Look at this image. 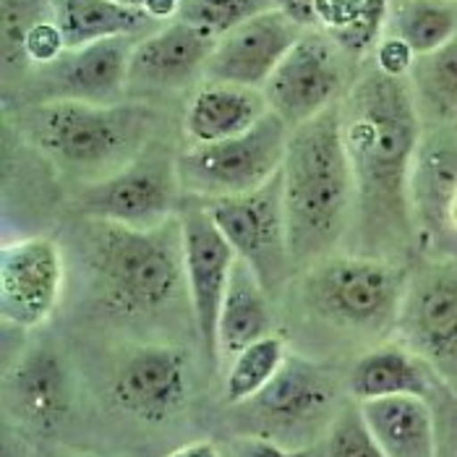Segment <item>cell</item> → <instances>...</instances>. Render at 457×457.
<instances>
[{
    "label": "cell",
    "instance_id": "6da1fadb",
    "mask_svg": "<svg viewBox=\"0 0 457 457\" xmlns=\"http://www.w3.org/2000/svg\"><path fill=\"white\" fill-rule=\"evenodd\" d=\"M340 112L355 178V253L400 262L416 241L411 178L423 118L413 87L408 79L366 71Z\"/></svg>",
    "mask_w": 457,
    "mask_h": 457
},
{
    "label": "cell",
    "instance_id": "7a4b0ae2",
    "mask_svg": "<svg viewBox=\"0 0 457 457\" xmlns=\"http://www.w3.org/2000/svg\"><path fill=\"white\" fill-rule=\"evenodd\" d=\"M280 176L293 264L295 272H306L343 244L355 212L340 105L290 131Z\"/></svg>",
    "mask_w": 457,
    "mask_h": 457
},
{
    "label": "cell",
    "instance_id": "3957f363",
    "mask_svg": "<svg viewBox=\"0 0 457 457\" xmlns=\"http://www.w3.org/2000/svg\"><path fill=\"white\" fill-rule=\"evenodd\" d=\"M87 264L105 303L123 317H152L186 290L180 217L154 228L92 220Z\"/></svg>",
    "mask_w": 457,
    "mask_h": 457
},
{
    "label": "cell",
    "instance_id": "277c9868",
    "mask_svg": "<svg viewBox=\"0 0 457 457\" xmlns=\"http://www.w3.org/2000/svg\"><path fill=\"white\" fill-rule=\"evenodd\" d=\"M37 149L73 173H115L144 152L160 129V112L146 103H37L24 115Z\"/></svg>",
    "mask_w": 457,
    "mask_h": 457
},
{
    "label": "cell",
    "instance_id": "5b68a950",
    "mask_svg": "<svg viewBox=\"0 0 457 457\" xmlns=\"http://www.w3.org/2000/svg\"><path fill=\"white\" fill-rule=\"evenodd\" d=\"M411 270L403 262L345 253L306 270L303 295L319 317L369 335L397 327Z\"/></svg>",
    "mask_w": 457,
    "mask_h": 457
},
{
    "label": "cell",
    "instance_id": "8992f818",
    "mask_svg": "<svg viewBox=\"0 0 457 457\" xmlns=\"http://www.w3.org/2000/svg\"><path fill=\"white\" fill-rule=\"evenodd\" d=\"M290 131L280 115L270 110L241 137L186 146L176 157L183 196L220 199L262 188L282 170Z\"/></svg>",
    "mask_w": 457,
    "mask_h": 457
},
{
    "label": "cell",
    "instance_id": "52a82bcc",
    "mask_svg": "<svg viewBox=\"0 0 457 457\" xmlns=\"http://www.w3.org/2000/svg\"><path fill=\"white\" fill-rule=\"evenodd\" d=\"M176 157L168 146L152 141L120 170L87 183L76 196V207L100 222L129 228L162 225L183 204Z\"/></svg>",
    "mask_w": 457,
    "mask_h": 457
},
{
    "label": "cell",
    "instance_id": "ba28073f",
    "mask_svg": "<svg viewBox=\"0 0 457 457\" xmlns=\"http://www.w3.org/2000/svg\"><path fill=\"white\" fill-rule=\"evenodd\" d=\"M233 246L236 256L246 262L267 293L282 290L295 275L287 217L282 202V176L267 180L262 188L241 196L199 199Z\"/></svg>",
    "mask_w": 457,
    "mask_h": 457
},
{
    "label": "cell",
    "instance_id": "9c48e42d",
    "mask_svg": "<svg viewBox=\"0 0 457 457\" xmlns=\"http://www.w3.org/2000/svg\"><path fill=\"white\" fill-rule=\"evenodd\" d=\"M400 343L457 395V262L434 259L411 270L397 314Z\"/></svg>",
    "mask_w": 457,
    "mask_h": 457
},
{
    "label": "cell",
    "instance_id": "30bf717a",
    "mask_svg": "<svg viewBox=\"0 0 457 457\" xmlns=\"http://www.w3.org/2000/svg\"><path fill=\"white\" fill-rule=\"evenodd\" d=\"M351 58L321 29H306L264 84L272 112L295 129L337 105L345 89V63Z\"/></svg>",
    "mask_w": 457,
    "mask_h": 457
},
{
    "label": "cell",
    "instance_id": "8fae6325",
    "mask_svg": "<svg viewBox=\"0 0 457 457\" xmlns=\"http://www.w3.org/2000/svg\"><path fill=\"white\" fill-rule=\"evenodd\" d=\"M180 230H183V259H186V293L191 301L194 324L202 348L212 363H217V324L222 298L236 267V251L212 220V214L199 199L183 196L180 204Z\"/></svg>",
    "mask_w": 457,
    "mask_h": 457
},
{
    "label": "cell",
    "instance_id": "7c38bea8",
    "mask_svg": "<svg viewBox=\"0 0 457 457\" xmlns=\"http://www.w3.org/2000/svg\"><path fill=\"white\" fill-rule=\"evenodd\" d=\"M63 290V253L50 238L32 236L0 251V317L19 329H35L55 312Z\"/></svg>",
    "mask_w": 457,
    "mask_h": 457
},
{
    "label": "cell",
    "instance_id": "4fadbf2b",
    "mask_svg": "<svg viewBox=\"0 0 457 457\" xmlns=\"http://www.w3.org/2000/svg\"><path fill=\"white\" fill-rule=\"evenodd\" d=\"M139 39L141 37H115L66 50L55 63L37 69V103H118V97L129 89V61Z\"/></svg>",
    "mask_w": 457,
    "mask_h": 457
},
{
    "label": "cell",
    "instance_id": "5bb4252c",
    "mask_svg": "<svg viewBox=\"0 0 457 457\" xmlns=\"http://www.w3.org/2000/svg\"><path fill=\"white\" fill-rule=\"evenodd\" d=\"M188 355L176 345H141L112 379V403L144 423H162L180 413L188 400Z\"/></svg>",
    "mask_w": 457,
    "mask_h": 457
},
{
    "label": "cell",
    "instance_id": "9a60e30c",
    "mask_svg": "<svg viewBox=\"0 0 457 457\" xmlns=\"http://www.w3.org/2000/svg\"><path fill=\"white\" fill-rule=\"evenodd\" d=\"M303 32L306 29L293 24L278 8L262 11L217 39L204 76L207 81L264 89L270 76Z\"/></svg>",
    "mask_w": 457,
    "mask_h": 457
},
{
    "label": "cell",
    "instance_id": "2e32d148",
    "mask_svg": "<svg viewBox=\"0 0 457 457\" xmlns=\"http://www.w3.org/2000/svg\"><path fill=\"white\" fill-rule=\"evenodd\" d=\"M217 39L173 19L141 37L129 61V89L176 92L204 76Z\"/></svg>",
    "mask_w": 457,
    "mask_h": 457
},
{
    "label": "cell",
    "instance_id": "e0dca14e",
    "mask_svg": "<svg viewBox=\"0 0 457 457\" xmlns=\"http://www.w3.org/2000/svg\"><path fill=\"white\" fill-rule=\"evenodd\" d=\"M457 194V129L434 126L423 131L411 178V204L416 238L442 241L455 236L450 210Z\"/></svg>",
    "mask_w": 457,
    "mask_h": 457
},
{
    "label": "cell",
    "instance_id": "ac0fdd59",
    "mask_svg": "<svg viewBox=\"0 0 457 457\" xmlns=\"http://www.w3.org/2000/svg\"><path fill=\"white\" fill-rule=\"evenodd\" d=\"M332 397L335 389L321 369L303 358L287 355L278 377L244 405L253 411L264 428L290 434L321 421L332 408Z\"/></svg>",
    "mask_w": 457,
    "mask_h": 457
},
{
    "label": "cell",
    "instance_id": "d6986e66",
    "mask_svg": "<svg viewBox=\"0 0 457 457\" xmlns=\"http://www.w3.org/2000/svg\"><path fill=\"white\" fill-rule=\"evenodd\" d=\"M270 112L262 89L207 81L186 107L183 131L191 144L233 139L253 129Z\"/></svg>",
    "mask_w": 457,
    "mask_h": 457
},
{
    "label": "cell",
    "instance_id": "ffe728a7",
    "mask_svg": "<svg viewBox=\"0 0 457 457\" xmlns=\"http://www.w3.org/2000/svg\"><path fill=\"white\" fill-rule=\"evenodd\" d=\"M361 413L387 457H436V416L426 397L392 395L358 403Z\"/></svg>",
    "mask_w": 457,
    "mask_h": 457
},
{
    "label": "cell",
    "instance_id": "44dd1931",
    "mask_svg": "<svg viewBox=\"0 0 457 457\" xmlns=\"http://www.w3.org/2000/svg\"><path fill=\"white\" fill-rule=\"evenodd\" d=\"M8 400L13 411L32 426L50 428L69 413V374L50 348L27 353L8 379Z\"/></svg>",
    "mask_w": 457,
    "mask_h": 457
},
{
    "label": "cell",
    "instance_id": "7402d4cb",
    "mask_svg": "<svg viewBox=\"0 0 457 457\" xmlns=\"http://www.w3.org/2000/svg\"><path fill=\"white\" fill-rule=\"evenodd\" d=\"M436 374L416 353L403 343L379 345L355 361L348 389L355 403L379 400L392 395H419L431 397L436 387Z\"/></svg>",
    "mask_w": 457,
    "mask_h": 457
},
{
    "label": "cell",
    "instance_id": "603a6c76",
    "mask_svg": "<svg viewBox=\"0 0 457 457\" xmlns=\"http://www.w3.org/2000/svg\"><path fill=\"white\" fill-rule=\"evenodd\" d=\"M270 327H272L270 293L246 262L236 259V267L230 272V282L222 298V309H220L217 348L220 353L236 355L251 343L272 335Z\"/></svg>",
    "mask_w": 457,
    "mask_h": 457
},
{
    "label": "cell",
    "instance_id": "cb8c5ba5",
    "mask_svg": "<svg viewBox=\"0 0 457 457\" xmlns=\"http://www.w3.org/2000/svg\"><path fill=\"white\" fill-rule=\"evenodd\" d=\"M55 19L69 50L115 37H146L162 27L115 0H55Z\"/></svg>",
    "mask_w": 457,
    "mask_h": 457
},
{
    "label": "cell",
    "instance_id": "d4e9b609",
    "mask_svg": "<svg viewBox=\"0 0 457 457\" xmlns=\"http://www.w3.org/2000/svg\"><path fill=\"white\" fill-rule=\"evenodd\" d=\"M421 118L457 129V37L445 47L419 55L408 76Z\"/></svg>",
    "mask_w": 457,
    "mask_h": 457
},
{
    "label": "cell",
    "instance_id": "484cf974",
    "mask_svg": "<svg viewBox=\"0 0 457 457\" xmlns=\"http://www.w3.org/2000/svg\"><path fill=\"white\" fill-rule=\"evenodd\" d=\"M416 55L434 53L457 37V0H395L389 29Z\"/></svg>",
    "mask_w": 457,
    "mask_h": 457
},
{
    "label": "cell",
    "instance_id": "4316f807",
    "mask_svg": "<svg viewBox=\"0 0 457 457\" xmlns=\"http://www.w3.org/2000/svg\"><path fill=\"white\" fill-rule=\"evenodd\" d=\"M285 361H287V348L275 335H267L241 353H236L225 377V403L244 405L251 397H256L278 377Z\"/></svg>",
    "mask_w": 457,
    "mask_h": 457
},
{
    "label": "cell",
    "instance_id": "83f0119b",
    "mask_svg": "<svg viewBox=\"0 0 457 457\" xmlns=\"http://www.w3.org/2000/svg\"><path fill=\"white\" fill-rule=\"evenodd\" d=\"M270 8H275L272 0H180L178 19L220 39Z\"/></svg>",
    "mask_w": 457,
    "mask_h": 457
},
{
    "label": "cell",
    "instance_id": "f1b7e54d",
    "mask_svg": "<svg viewBox=\"0 0 457 457\" xmlns=\"http://www.w3.org/2000/svg\"><path fill=\"white\" fill-rule=\"evenodd\" d=\"M55 16V0H3L0 3V45L5 73L27 69L24 37L37 21Z\"/></svg>",
    "mask_w": 457,
    "mask_h": 457
},
{
    "label": "cell",
    "instance_id": "f546056e",
    "mask_svg": "<svg viewBox=\"0 0 457 457\" xmlns=\"http://www.w3.org/2000/svg\"><path fill=\"white\" fill-rule=\"evenodd\" d=\"M324 457H387L361 413V405L343 408L327 431Z\"/></svg>",
    "mask_w": 457,
    "mask_h": 457
},
{
    "label": "cell",
    "instance_id": "4dcf8cb0",
    "mask_svg": "<svg viewBox=\"0 0 457 457\" xmlns=\"http://www.w3.org/2000/svg\"><path fill=\"white\" fill-rule=\"evenodd\" d=\"M392 8H395V0H366L361 16L353 21L351 27L329 37L337 42V47L351 61H361L369 53H374V47L379 45V39L387 35Z\"/></svg>",
    "mask_w": 457,
    "mask_h": 457
},
{
    "label": "cell",
    "instance_id": "1f68e13d",
    "mask_svg": "<svg viewBox=\"0 0 457 457\" xmlns=\"http://www.w3.org/2000/svg\"><path fill=\"white\" fill-rule=\"evenodd\" d=\"M66 50H69V45H66V37H63V29L55 16L37 21L24 37V63L32 69L55 63Z\"/></svg>",
    "mask_w": 457,
    "mask_h": 457
},
{
    "label": "cell",
    "instance_id": "d6a6232c",
    "mask_svg": "<svg viewBox=\"0 0 457 457\" xmlns=\"http://www.w3.org/2000/svg\"><path fill=\"white\" fill-rule=\"evenodd\" d=\"M416 58L419 55L413 53V47L403 37L395 35V32H387L379 39V45L374 47V69L387 73V76L408 79Z\"/></svg>",
    "mask_w": 457,
    "mask_h": 457
},
{
    "label": "cell",
    "instance_id": "836d02e7",
    "mask_svg": "<svg viewBox=\"0 0 457 457\" xmlns=\"http://www.w3.org/2000/svg\"><path fill=\"white\" fill-rule=\"evenodd\" d=\"M366 0H317L319 29L327 35H337L348 29L361 16Z\"/></svg>",
    "mask_w": 457,
    "mask_h": 457
},
{
    "label": "cell",
    "instance_id": "e575fe53",
    "mask_svg": "<svg viewBox=\"0 0 457 457\" xmlns=\"http://www.w3.org/2000/svg\"><path fill=\"white\" fill-rule=\"evenodd\" d=\"M230 457H312L309 450H287L270 436H248L236 445Z\"/></svg>",
    "mask_w": 457,
    "mask_h": 457
},
{
    "label": "cell",
    "instance_id": "d590c367",
    "mask_svg": "<svg viewBox=\"0 0 457 457\" xmlns=\"http://www.w3.org/2000/svg\"><path fill=\"white\" fill-rule=\"evenodd\" d=\"M137 13H144L146 19L157 21V24H168L178 19V8H180V0H115Z\"/></svg>",
    "mask_w": 457,
    "mask_h": 457
},
{
    "label": "cell",
    "instance_id": "8d00e7d4",
    "mask_svg": "<svg viewBox=\"0 0 457 457\" xmlns=\"http://www.w3.org/2000/svg\"><path fill=\"white\" fill-rule=\"evenodd\" d=\"M272 3L301 29H319L317 0H272Z\"/></svg>",
    "mask_w": 457,
    "mask_h": 457
},
{
    "label": "cell",
    "instance_id": "74e56055",
    "mask_svg": "<svg viewBox=\"0 0 457 457\" xmlns=\"http://www.w3.org/2000/svg\"><path fill=\"white\" fill-rule=\"evenodd\" d=\"M165 457H222L220 455V450L212 445V442H191V445H183V447H178L173 450L170 455Z\"/></svg>",
    "mask_w": 457,
    "mask_h": 457
},
{
    "label": "cell",
    "instance_id": "f35d334b",
    "mask_svg": "<svg viewBox=\"0 0 457 457\" xmlns=\"http://www.w3.org/2000/svg\"><path fill=\"white\" fill-rule=\"evenodd\" d=\"M450 225H453V233L457 236V194H455V202H453V210H450Z\"/></svg>",
    "mask_w": 457,
    "mask_h": 457
}]
</instances>
